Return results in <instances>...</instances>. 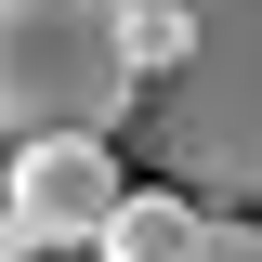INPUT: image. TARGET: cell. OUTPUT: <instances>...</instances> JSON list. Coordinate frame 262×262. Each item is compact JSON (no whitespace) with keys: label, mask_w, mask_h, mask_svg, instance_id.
<instances>
[{"label":"cell","mask_w":262,"mask_h":262,"mask_svg":"<svg viewBox=\"0 0 262 262\" xmlns=\"http://www.w3.org/2000/svg\"><path fill=\"white\" fill-rule=\"evenodd\" d=\"M27 262H92V249H27Z\"/></svg>","instance_id":"cell-6"},{"label":"cell","mask_w":262,"mask_h":262,"mask_svg":"<svg viewBox=\"0 0 262 262\" xmlns=\"http://www.w3.org/2000/svg\"><path fill=\"white\" fill-rule=\"evenodd\" d=\"M131 105H144L131 0H0V158L53 144V131L118 144Z\"/></svg>","instance_id":"cell-2"},{"label":"cell","mask_w":262,"mask_h":262,"mask_svg":"<svg viewBox=\"0 0 262 262\" xmlns=\"http://www.w3.org/2000/svg\"><path fill=\"white\" fill-rule=\"evenodd\" d=\"M196 236H210V210H196L184 184H131L118 210H105L92 262H196Z\"/></svg>","instance_id":"cell-4"},{"label":"cell","mask_w":262,"mask_h":262,"mask_svg":"<svg viewBox=\"0 0 262 262\" xmlns=\"http://www.w3.org/2000/svg\"><path fill=\"white\" fill-rule=\"evenodd\" d=\"M196 262H262V210H210V236H196Z\"/></svg>","instance_id":"cell-5"},{"label":"cell","mask_w":262,"mask_h":262,"mask_svg":"<svg viewBox=\"0 0 262 262\" xmlns=\"http://www.w3.org/2000/svg\"><path fill=\"white\" fill-rule=\"evenodd\" d=\"M118 196H131L118 144H92V131H53V144H13L0 158V210L27 223V249H92Z\"/></svg>","instance_id":"cell-3"},{"label":"cell","mask_w":262,"mask_h":262,"mask_svg":"<svg viewBox=\"0 0 262 262\" xmlns=\"http://www.w3.org/2000/svg\"><path fill=\"white\" fill-rule=\"evenodd\" d=\"M170 13H184V79L131 105V144L196 210H262V0H170Z\"/></svg>","instance_id":"cell-1"}]
</instances>
